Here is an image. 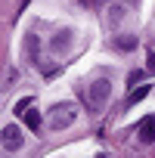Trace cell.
<instances>
[{
  "label": "cell",
  "mask_w": 155,
  "mask_h": 158,
  "mask_svg": "<svg viewBox=\"0 0 155 158\" xmlns=\"http://www.w3.org/2000/svg\"><path fill=\"white\" fill-rule=\"evenodd\" d=\"M74 118H78V106H74V102H56V106L50 109V127H53V130L71 127Z\"/></svg>",
  "instance_id": "6da1fadb"
},
{
  "label": "cell",
  "mask_w": 155,
  "mask_h": 158,
  "mask_svg": "<svg viewBox=\"0 0 155 158\" xmlns=\"http://www.w3.org/2000/svg\"><path fill=\"white\" fill-rule=\"evenodd\" d=\"M109 93H112V84L106 81V77H99V81H93L87 90H84V96H87V109H103V102L109 99Z\"/></svg>",
  "instance_id": "7a4b0ae2"
},
{
  "label": "cell",
  "mask_w": 155,
  "mask_h": 158,
  "mask_svg": "<svg viewBox=\"0 0 155 158\" xmlns=\"http://www.w3.org/2000/svg\"><path fill=\"white\" fill-rule=\"evenodd\" d=\"M0 143H3V149H10V152L22 149V130L16 124H6L3 130H0Z\"/></svg>",
  "instance_id": "3957f363"
},
{
  "label": "cell",
  "mask_w": 155,
  "mask_h": 158,
  "mask_svg": "<svg viewBox=\"0 0 155 158\" xmlns=\"http://www.w3.org/2000/svg\"><path fill=\"white\" fill-rule=\"evenodd\" d=\"M140 139L143 143H155V115H146L140 121Z\"/></svg>",
  "instance_id": "277c9868"
},
{
  "label": "cell",
  "mask_w": 155,
  "mask_h": 158,
  "mask_svg": "<svg viewBox=\"0 0 155 158\" xmlns=\"http://www.w3.org/2000/svg\"><path fill=\"white\" fill-rule=\"evenodd\" d=\"M68 44H71V31L65 28V31H59V34L53 37L50 47H53V53H62V50H68Z\"/></svg>",
  "instance_id": "5b68a950"
},
{
  "label": "cell",
  "mask_w": 155,
  "mask_h": 158,
  "mask_svg": "<svg viewBox=\"0 0 155 158\" xmlns=\"http://www.w3.org/2000/svg\"><path fill=\"white\" fill-rule=\"evenodd\" d=\"M22 118H25V124H28L31 130H37V127H40V112H37V109H25V112H22Z\"/></svg>",
  "instance_id": "8992f818"
},
{
  "label": "cell",
  "mask_w": 155,
  "mask_h": 158,
  "mask_svg": "<svg viewBox=\"0 0 155 158\" xmlns=\"http://www.w3.org/2000/svg\"><path fill=\"white\" fill-rule=\"evenodd\" d=\"M37 50H40L37 37H34V34H28V40H25V53H28V59H31V62H37Z\"/></svg>",
  "instance_id": "52a82bcc"
},
{
  "label": "cell",
  "mask_w": 155,
  "mask_h": 158,
  "mask_svg": "<svg viewBox=\"0 0 155 158\" xmlns=\"http://www.w3.org/2000/svg\"><path fill=\"white\" fill-rule=\"evenodd\" d=\"M115 44H118V50H133V47H136V40H133L130 34H121Z\"/></svg>",
  "instance_id": "ba28073f"
},
{
  "label": "cell",
  "mask_w": 155,
  "mask_h": 158,
  "mask_svg": "<svg viewBox=\"0 0 155 158\" xmlns=\"http://www.w3.org/2000/svg\"><path fill=\"white\" fill-rule=\"evenodd\" d=\"M146 93H149V87H140V90H133V93L127 96V106H133V102H140V99H143Z\"/></svg>",
  "instance_id": "9c48e42d"
},
{
  "label": "cell",
  "mask_w": 155,
  "mask_h": 158,
  "mask_svg": "<svg viewBox=\"0 0 155 158\" xmlns=\"http://www.w3.org/2000/svg\"><path fill=\"white\" fill-rule=\"evenodd\" d=\"M28 106H31V99H19V106H16V115H22Z\"/></svg>",
  "instance_id": "30bf717a"
},
{
  "label": "cell",
  "mask_w": 155,
  "mask_h": 158,
  "mask_svg": "<svg viewBox=\"0 0 155 158\" xmlns=\"http://www.w3.org/2000/svg\"><path fill=\"white\" fill-rule=\"evenodd\" d=\"M140 77H143V74H140V71H133V74L127 77V84H130V87H136V81H140Z\"/></svg>",
  "instance_id": "8fae6325"
},
{
  "label": "cell",
  "mask_w": 155,
  "mask_h": 158,
  "mask_svg": "<svg viewBox=\"0 0 155 158\" xmlns=\"http://www.w3.org/2000/svg\"><path fill=\"white\" fill-rule=\"evenodd\" d=\"M146 62H149V65H146V68H149V71H152V74H155V53H149V59H146Z\"/></svg>",
  "instance_id": "7c38bea8"
},
{
  "label": "cell",
  "mask_w": 155,
  "mask_h": 158,
  "mask_svg": "<svg viewBox=\"0 0 155 158\" xmlns=\"http://www.w3.org/2000/svg\"><path fill=\"white\" fill-rule=\"evenodd\" d=\"M84 6H99V0H81Z\"/></svg>",
  "instance_id": "4fadbf2b"
}]
</instances>
